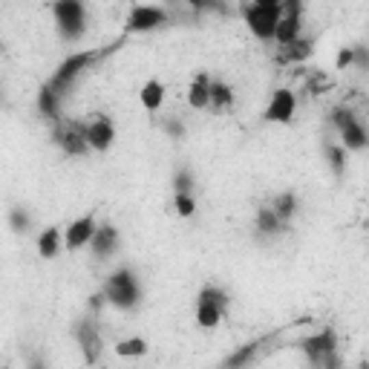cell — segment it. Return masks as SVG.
Here are the masks:
<instances>
[{
    "instance_id": "8d00e7d4",
    "label": "cell",
    "mask_w": 369,
    "mask_h": 369,
    "mask_svg": "<svg viewBox=\"0 0 369 369\" xmlns=\"http://www.w3.org/2000/svg\"><path fill=\"white\" fill-rule=\"evenodd\" d=\"M0 52H3V44H0Z\"/></svg>"
},
{
    "instance_id": "e575fe53",
    "label": "cell",
    "mask_w": 369,
    "mask_h": 369,
    "mask_svg": "<svg viewBox=\"0 0 369 369\" xmlns=\"http://www.w3.org/2000/svg\"><path fill=\"white\" fill-rule=\"evenodd\" d=\"M101 300H104L101 294H95V297H90V309H95V311H99V309H101Z\"/></svg>"
},
{
    "instance_id": "ffe728a7",
    "label": "cell",
    "mask_w": 369,
    "mask_h": 369,
    "mask_svg": "<svg viewBox=\"0 0 369 369\" xmlns=\"http://www.w3.org/2000/svg\"><path fill=\"white\" fill-rule=\"evenodd\" d=\"M139 95H142V104L147 107V110L156 113L162 107V101H165V84H162V81H147Z\"/></svg>"
},
{
    "instance_id": "3957f363",
    "label": "cell",
    "mask_w": 369,
    "mask_h": 369,
    "mask_svg": "<svg viewBox=\"0 0 369 369\" xmlns=\"http://www.w3.org/2000/svg\"><path fill=\"white\" fill-rule=\"evenodd\" d=\"M104 294H107V300H110L113 306H118V309H133L136 303H139L142 289H139V280L133 277V271L118 268L116 275L107 280Z\"/></svg>"
},
{
    "instance_id": "ba28073f",
    "label": "cell",
    "mask_w": 369,
    "mask_h": 369,
    "mask_svg": "<svg viewBox=\"0 0 369 369\" xmlns=\"http://www.w3.org/2000/svg\"><path fill=\"white\" fill-rule=\"evenodd\" d=\"M300 12H303V6L297 3V0H289V3H283V15L277 21V29H275V38L277 44H292V40L300 38Z\"/></svg>"
},
{
    "instance_id": "5b68a950",
    "label": "cell",
    "mask_w": 369,
    "mask_h": 369,
    "mask_svg": "<svg viewBox=\"0 0 369 369\" xmlns=\"http://www.w3.org/2000/svg\"><path fill=\"white\" fill-rule=\"evenodd\" d=\"M52 142H55L66 156H84L90 144H87V125L81 121H58L52 130Z\"/></svg>"
},
{
    "instance_id": "7c38bea8",
    "label": "cell",
    "mask_w": 369,
    "mask_h": 369,
    "mask_svg": "<svg viewBox=\"0 0 369 369\" xmlns=\"http://www.w3.org/2000/svg\"><path fill=\"white\" fill-rule=\"evenodd\" d=\"M113 139H116V127H113V121L107 116L92 118L87 125V144L92 150H107L113 144Z\"/></svg>"
},
{
    "instance_id": "836d02e7",
    "label": "cell",
    "mask_w": 369,
    "mask_h": 369,
    "mask_svg": "<svg viewBox=\"0 0 369 369\" xmlns=\"http://www.w3.org/2000/svg\"><path fill=\"white\" fill-rule=\"evenodd\" d=\"M29 369H49V366H47V361L40 358V355H35V358L29 361Z\"/></svg>"
},
{
    "instance_id": "8992f818",
    "label": "cell",
    "mask_w": 369,
    "mask_h": 369,
    "mask_svg": "<svg viewBox=\"0 0 369 369\" xmlns=\"http://www.w3.org/2000/svg\"><path fill=\"white\" fill-rule=\"evenodd\" d=\"M52 12H55V21H58V29L64 38H81L87 29V23H84V6L78 3V0H64V3H55L52 6Z\"/></svg>"
},
{
    "instance_id": "9a60e30c",
    "label": "cell",
    "mask_w": 369,
    "mask_h": 369,
    "mask_svg": "<svg viewBox=\"0 0 369 369\" xmlns=\"http://www.w3.org/2000/svg\"><path fill=\"white\" fill-rule=\"evenodd\" d=\"M95 234V220L92 216H81L78 222L70 225V231H66V249H81L84 242H90Z\"/></svg>"
},
{
    "instance_id": "f1b7e54d",
    "label": "cell",
    "mask_w": 369,
    "mask_h": 369,
    "mask_svg": "<svg viewBox=\"0 0 369 369\" xmlns=\"http://www.w3.org/2000/svg\"><path fill=\"white\" fill-rule=\"evenodd\" d=\"M173 185H176V194L190 196V188H194V176H190V170H176Z\"/></svg>"
},
{
    "instance_id": "52a82bcc",
    "label": "cell",
    "mask_w": 369,
    "mask_h": 369,
    "mask_svg": "<svg viewBox=\"0 0 369 369\" xmlns=\"http://www.w3.org/2000/svg\"><path fill=\"white\" fill-rule=\"evenodd\" d=\"M297 346L306 352V358H309L311 369H318V366H320V361L326 358V355L338 352V338H335V329H332V326H326V329H323L320 335H314V338H306V340H300Z\"/></svg>"
},
{
    "instance_id": "6da1fadb",
    "label": "cell",
    "mask_w": 369,
    "mask_h": 369,
    "mask_svg": "<svg viewBox=\"0 0 369 369\" xmlns=\"http://www.w3.org/2000/svg\"><path fill=\"white\" fill-rule=\"evenodd\" d=\"M127 44V35H121V38H116L113 44H104V47H95V49H87V52H75V55H70L66 58L58 70H55V75L49 78V87L55 90V95L58 99H64L66 92H70V87H73V81L84 73V70H92L95 64H101L104 58H110L113 52H118L121 47Z\"/></svg>"
},
{
    "instance_id": "2e32d148",
    "label": "cell",
    "mask_w": 369,
    "mask_h": 369,
    "mask_svg": "<svg viewBox=\"0 0 369 369\" xmlns=\"http://www.w3.org/2000/svg\"><path fill=\"white\" fill-rule=\"evenodd\" d=\"M92 251L99 254V257H107V254H113L116 251V245H118V231L113 225H101V228H95V234H92Z\"/></svg>"
},
{
    "instance_id": "44dd1931",
    "label": "cell",
    "mask_w": 369,
    "mask_h": 369,
    "mask_svg": "<svg viewBox=\"0 0 369 369\" xmlns=\"http://www.w3.org/2000/svg\"><path fill=\"white\" fill-rule=\"evenodd\" d=\"M208 95H211V107H214V110H225V107L234 104V90H231L228 84H222V81H211Z\"/></svg>"
},
{
    "instance_id": "e0dca14e",
    "label": "cell",
    "mask_w": 369,
    "mask_h": 369,
    "mask_svg": "<svg viewBox=\"0 0 369 369\" xmlns=\"http://www.w3.org/2000/svg\"><path fill=\"white\" fill-rule=\"evenodd\" d=\"M208 87H211V78L208 75H196V81L190 84V92H188V101L194 110H208L211 107V95H208Z\"/></svg>"
},
{
    "instance_id": "277c9868",
    "label": "cell",
    "mask_w": 369,
    "mask_h": 369,
    "mask_svg": "<svg viewBox=\"0 0 369 369\" xmlns=\"http://www.w3.org/2000/svg\"><path fill=\"white\" fill-rule=\"evenodd\" d=\"M228 303H231V297L222 289L205 285V289L199 292V303H196V323L202 326V329H214L222 314L228 311Z\"/></svg>"
},
{
    "instance_id": "f546056e",
    "label": "cell",
    "mask_w": 369,
    "mask_h": 369,
    "mask_svg": "<svg viewBox=\"0 0 369 369\" xmlns=\"http://www.w3.org/2000/svg\"><path fill=\"white\" fill-rule=\"evenodd\" d=\"M176 211H179V216H190L194 214V199L185 194H176Z\"/></svg>"
},
{
    "instance_id": "7a4b0ae2",
    "label": "cell",
    "mask_w": 369,
    "mask_h": 369,
    "mask_svg": "<svg viewBox=\"0 0 369 369\" xmlns=\"http://www.w3.org/2000/svg\"><path fill=\"white\" fill-rule=\"evenodd\" d=\"M242 15H245V21H249V26L254 29L257 38L275 40L277 21L283 15V3H245Z\"/></svg>"
},
{
    "instance_id": "4dcf8cb0",
    "label": "cell",
    "mask_w": 369,
    "mask_h": 369,
    "mask_svg": "<svg viewBox=\"0 0 369 369\" xmlns=\"http://www.w3.org/2000/svg\"><path fill=\"white\" fill-rule=\"evenodd\" d=\"M12 225H15V231H23L26 225H29V216H26L21 208L12 211Z\"/></svg>"
},
{
    "instance_id": "484cf974",
    "label": "cell",
    "mask_w": 369,
    "mask_h": 369,
    "mask_svg": "<svg viewBox=\"0 0 369 369\" xmlns=\"http://www.w3.org/2000/svg\"><path fill=\"white\" fill-rule=\"evenodd\" d=\"M323 150H326V156H329V162H332V170H335L338 176H344V168H346V150H344V147H338V144H329V142L323 144Z\"/></svg>"
},
{
    "instance_id": "1f68e13d",
    "label": "cell",
    "mask_w": 369,
    "mask_h": 369,
    "mask_svg": "<svg viewBox=\"0 0 369 369\" xmlns=\"http://www.w3.org/2000/svg\"><path fill=\"white\" fill-rule=\"evenodd\" d=\"M165 130L173 136V139H185V127L179 125V121H165Z\"/></svg>"
},
{
    "instance_id": "30bf717a",
    "label": "cell",
    "mask_w": 369,
    "mask_h": 369,
    "mask_svg": "<svg viewBox=\"0 0 369 369\" xmlns=\"http://www.w3.org/2000/svg\"><path fill=\"white\" fill-rule=\"evenodd\" d=\"M280 332L283 329H277V332H268V335H263V338H257V340H251V344H245L242 349H237L231 358L222 364V369H242V366H249L259 352H263L268 344H275V340L280 338Z\"/></svg>"
},
{
    "instance_id": "4fadbf2b",
    "label": "cell",
    "mask_w": 369,
    "mask_h": 369,
    "mask_svg": "<svg viewBox=\"0 0 369 369\" xmlns=\"http://www.w3.org/2000/svg\"><path fill=\"white\" fill-rule=\"evenodd\" d=\"M294 104H297V101H294L292 90H277L263 118H266V121H280V125H289L292 116H294Z\"/></svg>"
},
{
    "instance_id": "7402d4cb",
    "label": "cell",
    "mask_w": 369,
    "mask_h": 369,
    "mask_svg": "<svg viewBox=\"0 0 369 369\" xmlns=\"http://www.w3.org/2000/svg\"><path fill=\"white\" fill-rule=\"evenodd\" d=\"M344 133V144L349 147V150H364L366 147V130H364V125L361 121H355V125H349L346 130H340ZM344 147V150H346Z\"/></svg>"
},
{
    "instance_id": "74e56055",
    "label": "cell",
    "mask_w": 369,
    "mask_h": 369,
    "mask_svg": "<svg viewBox=\"0 0 369 369\" xmlns=\"http://www.w3.org/2000/svg\"><path fill=\"white\" fill-rule=\"evenodd\" d=\"M0 369H6V364H3V366H0Z\"/></svg>"
},
{
    "instance_id": "d6986e66",
    "label": "cell",
    "mask_w": 369,
    "mask_h": 369,
    "mask_svg": "<svg viewBox=\"0 0 369 369\" xmlns=\"http://www.w3.org/2000/svg\"><path fill=\"white\" fill-rule=\"evenodd\" d=\"M257 231L266 237H277L283 231V220L271 208H259L257 211Z\"/></svg>"
},
{
    "instance_id": "cb8c5ba5",
    "label": "cell",
    "mask_w": 369,
    "mask_h": 369,
    "mask_svg": "<svg viewBox=\"0 0 369 369\" xmlns=\"http://www.w3.org/2000/svg\"><path fill=\"white\" fill-rule=\"evenodd\" d=\"M271 211H275L280 220H289V216H294V211H297V196L294 194H280L275 199V205H271Z\"/></svg>"
},
{
    "instance_id": "603a6c76",
    "label": "cell",
    "mask_w": 369,
    "mask_h": 369,
    "mask_svg": "<svg viewBox=\"0 0 369 369\" xmlns=\"http://www.w3.org/2000/svg\"><path fill=\"white\" fill-rule=\"evenodd\" d=\"M38 251H40V257H47V259L58 257V228H47L44 234H40Z\"/></svg>"
},
{
    "instance_id": "d590c367",
    "label": "cell",
    "mask_w": 369,
    "mask_h": 369,
    "mask_svg": "<svg viewBox=\"0 0 369 369\" xmlns=\"http://www.w3.org/2000/svg\"><path fill=\"white\" fill-rule=\"evenodd\" d=\"M361 369H369V366H366V364H361Z\"/></svg>"
},
{
    "instance_id": "5bb4252c",
    "label": "cell",
    "mask_w": 369,
    "mask_h": 369,
    "mask_svg": "<svg viewBox=\"0 0 369 369\" xmlns=\"http://www.w3.org/2000/svg\"><path fill=\"white\" fill-rule=\"evenodd\" d=\"M311 49H314V40L311 38H297V40H292V44L280 47L277 64H300V61H306L311 55Z\"/></svg>"
},
{
    "instance_id": "d4e9b609",
    "label": "cell",
    "mask_w": 369,
    "mask_h": 369,
    "mask_svg": "<svg viewBox=\"0 0 369 369\" xmlns=\"http://www.w3.org/2000/svg\"><path fill=\"white\" fill-rule=\"evenodd\" d=\"M147 352V344L142 338H130V340H121V344L116 346V355H121V358H139V355Z\"/></svg>"
},
{
    "instance_id": "8fae6325",
    "label": "cell",
    "mask_w": 369,
    "mask_h": 369,
    "mask_svg": "<svg viewBox=\"0 0 369 369\" xmlns=\"http://www.w3.org/2000/svg\"><path fill=\"white\" fill-rule=\"evenodd\" d=\"M168 23V12L156 6H136L127 18V32H147Z\"/></svg>"
},
{
    "instance_id": "ac0fdd59",
    "label": "cell",
    "mask_w": 369,
    "mask_h": 369,
    "mask_svg": "<svg viewBox=\"0 0 369 369\" xmlns=\"http://www.w3.org/2000/svg\"><path fill=\"white\" fill-rule=\"evenodd\" d=\"M38 110L44 113V118H52V121H61V99L55 95L49 84L40 87V95H38Z\"/></svg>"
},
{
    "instance_id": "4316f807",
    "label": "cell",
    "mask_w": 369,
    "mask_h": 369,
    "mask_svg": "<svg viewBox=\"0 0 369 369\" xmlns=\"http://www.w3.org/2000/svg\"><path fill=\"white\" fill-rule=\"evenodd\" d=\"M326 90H332V81L326 78L320 70H311V73H309V81H306V92H309V95H320V92H326Z\"/></svg>"
},
{
    "instance_id": "9c48e42d",
    "label": "cell",
    "mask_w": 369,
    "mask_h": 369,
    "mask_svg": "<svg viewBox=\"0 0 369 369\" xmlns=\"http://www.w3.org/2000/svg\"><path fill=\"white\" fill-rule=\"evenodd\" d=\"M75 338H78V344H81V352H84V361L92 366V364H99L101 358V335L99 329H95V323L92 320H78L75 323Z\"/></svg>"
},
{
    "instance_id": "d6a6232c",
    "label": "cell",
    "mask_w": 369,
    "mask_h": 369,
    "mask_svg": "<svg viewBox=\"0 0 369 369\" xmlns=\"http://www.w3.org/2000/svg\"><path fill=\"white\" fill-rule=\"evenodd\" d=\"M352 64V49H344L338 55V70H344V66H349Z\"/></svg>"
},
{
    "instance_id": "83f0119b",
    "label": "cell",
    "mask_w": 369,
    "mask_h": 369,
    "mask_svg": "<svg viewBox=\"0 0 369 369\" xmlns=\"http://www.w3.org/2000/svg\"><path fill=\"white\" fill-rule=\"evenodd\" d=\"M332 121H335V125H338L340 130H346V127H349V125H355L358 118H355V113L349 110V107H335V110H332Z\"/></svg>"
}]
</instances>
